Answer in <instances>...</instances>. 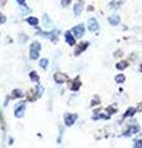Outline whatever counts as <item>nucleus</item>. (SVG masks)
Instances as JSON below:
<instances>
[{"label": "nucleus", "mask_w": 142, "mask_h": 148, "mask_svg": "<svg viewBox=\"0 0 142 148\" xmlns=\"http://www.w3.org/2000/svg\"><path fill=\"white\" fill-rule=\"evenodd\" d=\"M40 51H41V45L38 42H34L30 46V57L32 59H37L40 56Z\"/></svg>", "instance_id": "nucleus-1"}, {"label": "nucleus", "mask_w": 142, "mask_h": 148, "mask_svg": "<svg viewBox=\"0 0 142 148\" xmlns=\"http://www.w3.org/2000/svg\"><path fill=\"white\" fill-rule=\"evenodd\" d=\"M25 109H26V104L25 103H19L17 106L15 108V116L16 117H22L25 114Z\"/></svg>", "instance_id": "nucleus-2"}, {"label": "nucleus", "mask_w": 142, "mask_h": 148, "mask_svg": "<svg viewBox=\"0 0 142 148\" xmlns=\"http://www.w3.org/2000/svg\"><path fill=\"white\" fill-rule=\"evenodd\" d=\"M88 29L91 32H97L99 30V22H98L97 18H90L88 21Z\"/></svg>", "instance_id": "nucleus-3"}, {"label": "nucleus", "mask_w": 142, "mask_h": 148, "mask_svg": "<svg viewBox=\"0 0 142 148\" xmlns=\"http://www.w3.org/2000/svg\"><path fill=\"white\" fill-rule=\"evenodd\" d=\"M75 120H77V114H67L64 116V122L67 126H72Z\"/></svg>", "instance_id": "nucleus-4"}, {"label": "nucleus", "mask_w": 142, "mask_h": 148, "mask_svg": "<svg viewBox=\"0 0 142 148\" xmlns=\"http://www.w3.org/2000/svg\"><path fill=\"white\" fill-rule=\"evenodd\" d=\"M53 79H54V82H57V84H62V83L67 82L68 77L66 75V74H63V73H56L54 74V77H53Z\"/></svg>", "instance_id": "nucleus-5"}, {"label": "nucleus", "mask_w": 142, "mask_h": 148, "mask_svg": "<svg viewBox=\"0 0 142 148\" xmlns=\"http://www.w3.org/2000/svg\"><path fill=\"white\" fill-rule=\"evenodd\" d=\"M73 34H74V36H77V37H82L84 35V25H82V24L77 25L74 29H73Z\"/></svg>", "instance_id": "nucleus-6"}, {"label": "nucleus", "mask_w": 142, "mask_h": 148, "mask_svg": "<svg viewBox=\"0 0 142 148\" xmlns=\"http://www.w3.org/2000/svg\"><path fill=\"white\" fill-rule=\"evenodd\" d=\"M139 131H140V126H139V125H131V126L129 127V130L125 131L123 135H125V136H131V135H134V133H137Z\"/></svg>", "instance_id": "nucleus-7"}, {"label": "nucleus", "mask_w": 142, "mask_h": 148, "mask_svg": "<svg viewBox=\"0 0 142 148\" xmlns=\"http://www.w3.org/2000/svg\"><path fill=\"white\" fill-rule=\"evenodd\" d=\"M45 36L51 40L52 42H56L58 38V30H53L52 32H49V34H45Z\"/></svg>", "instance_id": "nucleus-8"}, {"label": "nucleus", "mask_w": 142, "mask_h": 148, "mask_svg": "<svg viewBox=\"0 0 142 148\" xmlns=\"http://www.w3.org/2000/svg\"><path fill=\"white\" fill-rule=\"evenodd\" d=\"M66 41H67V43L68 45H71V46H74L75 45V40H74V37H73V35L71 34V32H66Z\"/></svg>", "instance_id": "nucleus-9"}, {"label": "nucleus", "mask_w": 142, "mask_h": 148, "mask_svg": "<svg viewBox=\"0 0 142 148\" xmlns=\"http://www.w3.org/2000/svg\"><path fill=\"white\" fill-rule=\"evenodd\" d=\"M109 22H110V25L116 26V25H119V22H120V17H119V15H113L109 17Z\"/></svg>", "instance_id": "nucleus-10"}, {"label": "nucleus", "mask_w": 142, "mask_h": 148, "mask_svg": "<svg viewBox=\"0 0 142 148\" xmlns=\"http://www.w3.org/2000/svg\"><path fill=\"white\" fill-rule=\"evenodd\" d=\"M88 45H89L88 42H82L79 46H78V48L75 49V54H77V56H78V54H80L86 47H88Z\"/></svg>", "instance_id": "nucleus-11"}, {"label": "nucleus", "mask_w": 142, "mask_h": 148, "mask_svg": "<svg viewBox=\"0 0 142 148\" xmlns=\"http://www.w3.org/2000/svg\"><path fill=\"white\" fill-rule=\"evenodd\" d=\"M27 24H30L31 26H37L38 25V20H37V17H34V16H31V17H27Z\"/></svg>", "instance_id": "nucleus-12"}, {"label": "nucleus", "mask_w": 142, "mask_h": 148, "mask_svg": "<svg viewBox=\"0 0 142 148\" xmlns=\"http://www.w3.org/2000/svg\"><path fill=\"white\" fill-rule=\"evenodd\" d=\"M82 10H83V5H82V4H75V5H74V14L77 16L80 15Z\"/></svg>", "instance_id": "nucleus-13"}, {"label": "nucleus", "mask_w": 142, "mask_h": 148, "mask_svg": "<svg viewBox=\"0 0 142 148\" xmlns=\"http://www.w3.org/2000/svg\"><path fill=\"white\" fill-rule=\"evenodd\" d=\"M127 66H129V63H127L126 61H122V62H120V63L116 64V68L119 69V71H122V69L127 68Z\"/></svg>", "instance_id": "nucleus-14"}, {"label": "nucleus", "mask_w": 142, "mask_h": 148, "mask_svg": "<svg viewBox=\"0 0 142 148\" xmlns=\"http://www.w3.org/2000/svg\"><path fill=\"white\" fill-rule=\"evenodd\" d=\"M79 86H80V82H79V79H74V80H73V85L71 86V89L75 91V90L79 89Z\"/></svg>", "instance_id": "nucleus-15"}, {"label": "nucleus", "mask_w": 142, "mask_h": 148, "mask_svg": "<svg viewBox=\"0 0 142 148\" xmlns=\"http://www.w3.org/2000/svg\"><path fill=\"white\" fill-rule=\"evenodd\" d=\"M136 112V109L135 108H130V109H127V111L125 112V115H123V116L125 117H130V116H132V115H134Z\"/></svg>", "instance_id": "nucleus-16"}, {"label": "nucleus", "mask_w": 142, "mask_h": 148, "mask_svg": "<svg viewBox=\"0 0 142 148\" xmlns=\"http://www.w3.org/2000/svg\"><path fill=\"white\" fill-rule=\"evenodd\" d=\"M115 80H116V83H119V84H122V83L125 82V75H123V74H119V75H116Z\"/></svg>", "instance_id": "nucleus-17"}, {"label": "nucleus", "mask_w": 142, "mask_h": 148, "mask_svg": "<svg viewBox=\"0 0 142 148\" xmlns=\"http://www.w3.org/2000/svg\"><path fill=\"white\" fill-rule=\"evenodd\" d=\"M30 78H31V80L32 82H38L40 80V78H38V75H37V73L36 72H31L30 73Z\"/></svg>", "instance_id": "nucleus-18"}, {"label": "nucleus", "mask_w": 142, "mask_h": 148, "mask_svg": "<svg viewBox=\"0 0 142 148\" xmlns=\"http://www.w3.org/2000/svg\"><path fill=\"white\" fill-rule=\"evenodd\" d=\"M21 96H22V92H21V90H14L11 98H21Z\"/></svg>", "instance_id": "nucleus-19"}, {"label": "nucleus", "mask_w": 142, "mask_h": 148, "mask_svg": "<svg viewBox=\"0 0 142 148\" xmlns=\"http://www.w3.org/2000/svg\"><path fill=\"white\" fill-rule=\"evenodd\" d=\"M40 66L42 67V68H46V67L48 66V59H46V58L41 59V61H40Z\"/></svg>", "instance_id": "nucleus-20"}, {"label": "nucleus", "mask_w": 142, "mask_h": 148, "mask_svg": "<svg viewBox=\"0 0 142 148\" xmlns=\"http://www.w3.org/2000/svg\"><path fill=\"white\" fill-rule=\"evenodd\" d=\"M43 22H45V26H51L52 25V22L49 21V18L47 15H43Z\"/></svg>", "instance_id": "nucleus-21"}, {"label": "nucleus", "mask_w": 142, "mask_h": 148, "mask_svg": "<svg viewBox=\"0 0 142 148\" xmlns=\"http://www.w3.org/2000/svg\"><path fill=\"white\" fill-rule=\"evenodd\" d=\"M134 147H142V137L140 138V140H136L135 141V145H134Z\"/></svg>", "instance_id": "nucleus-22"}, {"label": "nucleus", "mask_w": 142, "mask_h": 148, "mask_svg": "<svg viewBox=\"0 0 142 148\" xmlns=\"http://www.w3.org/2000/svg\"><path fill=\"white\" fill-rule=\"evenodd\" d=\"M5 20H6V18H5V16L0 14V24H3V22H5Z\"/></svg>", "instance_id": "nucleus-23"}, {"label": "nucleus", "mask_w": 142, "mask_h": 148, "mask_svg": "<svg viewBox=\"0 0 142 148\" xmlns=\"http://www.w3.org/2000/svg\"><path fill=\"white\" fill-rule=\"evenodd\" d=\"M17 3H19L21 6H26V3H25V0H17Z\"/></svg>", "instance_id": "nucleus-24"}, {"label": "nucleus", "mask_w": 142, "mask_h": 148, "mask_svg": "<svg viewBox=\"0 0 142 148\" xmlns=\"http://www.w3.org/2000/svg\"><path fill=\"white\" fill-rule=\"evenodd\" d=\"M71 0H63L62 1V6H67V4H69Z\"/></svg>", "instance_id": "nucleus-25"}, {"label": "nucleus", "mask_w": 142, "mask_h": 148, "mask_svg": "<svg viewBox=\"0 0 142 148\" xmlns=\"http://www.w3.org/2000/svg\"><path fill=\"white\" fill-rule=\"evenodd\" d=\"M115 110H116L115 108H108V111H109V112H114Z\"/></svg>", "instance_id": "nucleus-26"}, {"label": "nucleus", "mask_w": 142, "mask_h": 148, "mask_svg": "<svg viewBox=\"0 0 142 148\" xmlns=\"http://www.w3.org/2000/svg\"><path fill=\"white\" fill-rule=\"evenodd\" d=\"M141 71H142V67H141Z\"/></svg>", "instance_id": "nucleus-27"}]
</instances>
